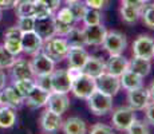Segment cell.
I'll list each match as a JSON object with an SVG mask.
<instances>
[{
  "mask_svg": "<svg viewBox=\"0 0 154 134\" xmlns=\"http://www.w3.org/2000/svg\"><path fill=\"white\" fill-rule=\"evenodd\" d=\"M69 8L71 10V12L74 15V19L75 22H79V20H83L86 12H87L88 7L86 5L85 2L82 0H75V2L69 3Z\"/></svg>",
  "mask_w": 154,
  "mask_h": 134,
  "instance_id": "f546056e",
  "label": "cell"
},
{
  "mask_svg": "<svg viewBox=\"0 0 154 134\" xmlns=\"http://www.w3.org/2000/svg\"><path fill=\"white\" fill-rule=\"evenodd\" d=\"M86 101H87L88 109L95 115H105L107 113H110L112 109V97L105 94L98 89H95L88 95L86 98Z\"/></svg>",
  "mask_w": 154,
  "mask_h": 134,
  "instance_id": "7a4b0ae2",
  "label": "cell"
},
{
  "mask_svg": "<svg viewBox=\"0 0 154 134\" xmlns=\"http://www.w3.org/2000/svg\"><path fill=\"white\" fill-rule=\"evenodd\" d=\"M127 102H129V107L133 110H145V107L150 103V95L147 89L143 86L135 90L127 91Z\"/></svg>",
  "mask_w": 154,
  "mask_h": 134,
  "instance_id": "7c38bea8",
  "label": "cell"
},
{
  "mask_svg": "<svg viewBox=\"0 0 154 134\" xmlns=\"http://www.w3.org/2000/svg\"><path fill=\"white\" fill-rule=\"evenodd\" d=\"M147 91H149V95H150V101H153L154 102V80L152 83H150L149 89H147Z\"/></svg>",
  "mask_w": 154,
  "mask_h": 134,
  "instance_id": "681fc988",
  "label": "cell"
},
{
  "mask_svg": "<svg viewBox=\"0 0 154 134\" xmlns=\"http://www.w3.org/2000/svg\"><path fill=\"white\" fill-rule=\"evenodd\" d=\"M97 89L100 91H103L105 94L114 97L118 94V91L121 90V79L119 76L111 75L109 73H103L100 76L95 79Z\"/></svg>",
  "mask_w": 154,
  "mask_h": 134,
  "instance_id": "9c48e42d",
  "label": "cell"
},
{
  "mask_svg": "<svg viewBox=\"0 0 154 134\" xmlns=\"http://www.w3.org/2000/svg\"><path fill=\"white\" fill-rule=\"evenodd\" d=\"M34 31L43 39V42L55 36V15L36 17L34 24Z\"/></svg>",
  "mask_w": 154,
  "mask_h": 134,
  "instance_id": "ba28073f",
  "label": "cell"
},
{
  "mask_svg": "<svg viewBox=\"0 0 154 134\" xmlns=\"http://www.w3.org/2000/svg\"><path fill=\"white\" fill-rule=\"evenodd\" d=\"M95 89H97L95 79H94L93 76L85 74L83 71L72 80V85H71V91H72V94L75 95L76 98H81V99H86Z\"/></svg>",
  "mask_w": 154,
  "mask_h": 134,
  "instance_id": "3957f363",
  "label": "cell"
},
{
  "mask_svg": "<svg viewBox=\"0 0 154 134\" xmlns=\"http://www.w3.org/2000/svg\"><path fill=\"white\" fill-rule=\"evenodd\" d=\"M86 5L94 10H102L109 4V0H86Z\"/></svg>",
  "mask_w": 154,
  "mask_h": 134,
  "instance_id": "b9f144b4",
  "label": "cell"
},
{
  "mask_svg": "<svg viewBox=\"0 0 154 134\" xmlns=\"http://www.w3.org/2000/svg\"><path fill=\"white\" fill-rule=\"evenodd\" d=\"M50 93L43 89H40L39 86L35 85V87L32 89V91L27 97L24 98V103L29 109H40V107L47 105V99H48Z\"/></svg>",
  "mask_w": 154,
  "mask_h": 134,
  "instance_id": "d6986e66",
  "label": "cell"
},
{
  "mask_svg": "<svg viewBox=\"0 0 154 134\" xmlns=\"http://www.w3.org/2000/svg\"><path fill=\"white\" fill-rule=\"evenodd\" d=\"M39 2H42L52 14H55L59 10V7H60L62 0H39Z\"/></svg>",
  "mask_w": 154,
  "mask_h": 134,
  "instance_id": "ee69618b",
  "label": "cell"
},
{
  "mask_svg": "<svg viewBox=\"0 0 154 134\" xmlns=\"http://www.w3.org/2000/svg\"><path fill=\"white\" fill-rule=\"evenodd\" d=\"M20 43H22L23 52L28 54V55H34V54L39 52L40 50H42L43 39L32 30V31L22 32Z\"/></svg>",
  "mask_w": 154,
  "mask_h": 134,
  "instance_id": "30bf717a",
  "label": "cell"
},
{
  "mask_svg": "<svg viewBox=\"0 0 154 134\" xmlns=\"http://www.w3.org/2000/svg\"><path fill=\"white\" fill-rule=\"evenodd\" d=\"M17 19L24 16H32L34 14V0H17L14 5Z\"/></svg>",
  "mask_w": 154,
  "mask_h": 134,
  "instance_id": "4316f807",
  "label": "cell"
},
{
  "mask_svg": "<svg viewBox=\"0 0 154 134\" xmlns=\"http://www.w3.org/2000/svg\"><path fill=\"white\" fill-rule=\"evenodd\" d=\"M55 17L58 20H60V22L67 23V24H71V26H74V23H75L74 15H72V12H71V10L69 7L59 8L58 12H56V15H55Z\"/></svg>",
  "mask_w": 154,
  "mask_h": 134,
  "instance_id": "d590c367",
  "label": "cell"
},
{
  "mask_svg": "<svg viewBox=\"0 0 154 134\" xmlns=\"http://www.w3.org/2000/svg\"><path fill=\"white\" fill-rule=\"evenodd\" d=\"M121 79V87H123L125 90H135V89H140L143 86V78L140 75H137L135 73H133L130 68H127L125 73L119 76Z\"/></svg>",
  "mask_w": 154,
  "mask_h": 134,
  "instance_id": "7402d4cb",
  "label": "cell"
},
{
  "mask_svg": "<svg viewBox=\"0 0 154 134\" xmlns=\"http://www.w3.org/2000/svg\"><path fill=\"white\" fill-rule=\"evenodd\" d=\"M48 15H52V12L43 4L39 0H34V14L32 16L36 19V17H43V16H48Z\"/></svg>",
  "mask_w": 154,
  "mask_h": 134,
  "instance_id": "74e56055",
  "label": "cell"
},
{
  "mask_svg": "<svg viewBox=\"0 0 154 134\" xmlns=\"http://www.w3.org/2000/svg\"><path fill=\"white\" fill-rule=\"evenodd\" d=\"M129 68L133 71V73L137 74V75L145 78V76H147L150 74L152 62H150V59H143V58L134 56V58L129 62Z\"/></svg>",
  "mask_w": 154,
  "mask_h": 134,
  "instance_id": "cb8c5ba5",
  "label": "cell"
},
{
  "mask_svg": "<svg viewBox=\"0 0 154 134\" xmlns=\"http://www.w3.org/2000/svg\"><path fill=\"white\" fill-rule=\"evenodd\" d=\"M50 78H51V91L60 94H67L71 91L72 80H71L67 70H64V68L54 70Z\"/></svg>",
  "mask_w": 154,
  "mask_h": 134,
  "instance_id": "8992f818",
  "label": "cell"
},
{
  "mask_svg": "<svg viewBox=\"0 0 154 134\" xmlns=\"http://www.w3.org/2000/svg\"><path fill=\"white\" fill-rule=\"evenodd\" d=\"M106 34H107V30L102 23L94 26H85L83 35L86 46H100L105 40Z\"/></svg>",
  "mask_w": 154,
  "mask_h": 134,
  "instance_id": "8fae6325",
  "label": "cell"
},
{
  "mask_svg": "<svg viewBox=\"0 0 154 134\" xmlns=\"http://www.w3.org/2000/svg\"><path fill=\"white\" fill-rule=\"evenodd\" d=\"M47 109L51 111L56 113V114H63L69 110L70 107V99L67 94H60V93H54L51 91L47 99Z\"/></svg>",
  "mask_w": 154,
  "mask_h": 134,
  "instance_id": "2e32d148",
  "label": "cell"
},
{
  "mask_svg": "<svg viewBox=\"0 0 154 134\" xmlns=\"http://www.w3.org/2000/svg\"><path fill=\"white\" fill-rule=\"evenodd\" d=\"M64 134H86L87 132V126L86 122L79 117H70L66 121H63L62 125Z\"/></svg>",
  "mask_w": 154,
  "mask_h": 134,
  "instance_id": "603a6c76",
  "label": "cell"
},
{
  "mask_svg": "<svg viewBox=\"0 0 154 134\" xmlns=\"http://www.w3.org/2000/svg\"><path fill=\"white\" fill-rule=\"evenodd\" d=\"M82 71L87 75L93 76L94 79H97L98 76H100L103 73H106V66L105 62L100 58H97V56H90L88 55L87 61H86L85 66L82 67Z\"/></svg>",
  "mask_w": 154,
  "mask_h": 134,
  "instance_id": "44dd1931",
  "label": "cell"
},
{
  "mask_svg": "<svg viewBox=\"0 0 154 134\" xmlns=\"http://www.w3.org/2000/svg\"><path fill=\"white\" fill-rule=\"evenodd\" d=\"M135 120H137V118H135L134 110L129 106L118 107V109L112 113V117H111L112 126L117 130H121V132H126L127 127Z\"/></svg>",
  "mask_w": 154,
  "mask_h": 134,
  "instance_id": "5b68a950",
  "label": "cell"
},
{
  "mask_svg": "<svg viewBox=\"0 0 154 134\" xmlns=\"http://www.w3.org/2000/svg\"><path fill=\"white\" fill-rule=\"evenodd\" d=\"M64 2H66L67 4H69V3H71V2H75V0H64Z\"/></svg>",
  "mask_w": 154,
  "mask_h": 134,
  "instance_id": "816d5d0a",
  "label": "cell"
},
{
  "mask_svg": "<svg viewBox=\"0 0 154 134\" xmlns=\"http://www.w3.org/2000/svg\"><path fill=\"white\" fill-rule=\"evenodd\" d=\"M5 83H7V76H5L4 71L0 68V90H2L3 87H5Z\"/></svg>",
  "mask_w": 154,
  "mask_h": 134,
  "instance_id": "c3c4849f",
  "label": "cell"
},
{
  "mask_svg": "<svg viewBox=\"0 0 154 134\" xmlns=\"http://www.w3.org/2000/svg\"><path fill=\"white\" fill-rule=\"evenodd\" d=\"M16 123V111L12 107L0 105V127L10 129Z\"/></svg>",
  "mask_w": 154,
  "mask_h": 134,
  "instance_id": "d4e9b609",
  "label": "cell"
},
{
  "mask_svg": "<svg viewBox=\"0 0 154 134\" xmlns=\"http://www.w3.org/2000/svg\"><path fill=\"white\" fill-rule=\"evenodd\" d=\"M145 115H146L147 123L154 125V102L153 101L146 107H145Z\"/></svg>",
  "mask_w": 154,
  "mask_h": 134,
  "instance_id": "f6af8a7d",
  "label": "cell"
},
{
  "mask_svg": "<svg viewBox=\"0 0 154 134\" xmlns=\"http://www.w3.org/2000/svg\"><path fill=\"white\" fill-rule=\"evenodd\" d=\"M63 125V120H62L60 114L51 111V110L46 109L40 115V127L43 132L46 133H56L62 129Z\"/></svg>",
  "mask_w": 154,
  "mask_h": 134,
  "instance_id": "4fadbf2b",
  "label": "cell"
},
{
  "mask_svg": "<svg viewBox=\"0 0 154 134\" xmlns=\"http://www.w3.org/2000/svg\"><path fill=\"white\" fill-rule=\"evenodd\" d=\"M0 91H2V90H0Z\"/></svg>",
  "mask_w": 154,
  "mask_h": 134,
  "instance_id": "db71d44e",
  "label": "cell"
},
{
  "mask_svg": "<svg viewBox=\"0 0 154 134\" xmlns=\"http://www.w3.org/2000/svg\"><path fill=\"white\" fill-rule=\"evenodd\" d=\"M90 134H114V132H112V129L109 126V125L98 122V123H95L93 127H91Z\"/></svg>",
  "mask_w": 154,
  "mask_h": 134,
  "instance_id": "60d3db41",
  "label": "cell"
},
{
  "mask_svg": "<svg viewBox=\"0 0 154 134\" xmlns=\"http://www.w3.org/2000/svg\"><path fill=\"white\" fill-rule=\"evenodd\" d=\"M15 61H16V56L12 55L3 44H0V68L2 70L10 68L15 63Z\"/></svg>",
  "mask_w": 154,
  "mask_h": 134,
  "instance_id": "4dcf8cb0",
  "label": "cell"
},
{
  "mask_svg": "<svg viewBox=\"0 0 154 134\" xmlns=\"http://www.w3.org/2000/svg\"><path fill=\"white\" fill-rule=\"evenodd\" d=\"M11 76L14 80L20 79H31L34 78V71H32L31 63L26 59H16L15 63L10 67Z\"/></svg>",
  "mask_w": 154,
  "mask_h": 134,
  "instance_id": "ac0fdd59",
  "label": "cell"
},
{
  "mask_svg": "<svg viewBox=\"0 0 154 134\" xmlns=\"http://www.w3.org/2000/svg\"><path fill=\"white\" fill-rule=\"evenodd\" d=\"M141 15V10L137 7H133V5H129V4H123L122 3V7H121V16L122 19L125 20L126 23L129 24H133L138 20Z\"/></svg>",
  "mask_w": 154,
  "mask_h": 134,
  "instance_id": "83f0119b",
  "label": "cell"
},
{
  "mask_svg": "<svg viewBox=\"0 0 154 134\" xmlns=\"http://www.w3.org/2000/svg\"><path fill=\"white\" fill-rule=\"evenodd\" d=\"M100 20H102V14L99 12V10L88 8L82 22L85 23V26H94V24H99Z\"/></svg>",
  "mask_w": 154,
  "mask_h": 134,
  "instance_id": "836d02e7",
  "label": "cell"
},
{
  "mask_svg": "<svg viewBox=\"0 0 154 134\" xmlns=\"http://www.w3.org/2000/svg\"><path fill=\"white\" fill-rule=\"evenodd\" d=\"M153 56H154V43H153Z\"/></svg>",
  "mask_w": 154,
  "mask_h": 134,
  "instance_id": "f5cc1de1",
  "label": "cell"
},
{
  "mask_svg": "<svg viewBox=\"0 0 154 134\" xmlns=\"http://www.w3.org/2000/svg\"><path fill=\"white\" fill-rule=\"evenodd\" d=\"M127 134H150V129H149V125L143 121H138L135 120L127 127L126 130Z\"/></svg>",
  "mask_w": 154,
  "mask_h": 134,
  "instance_id": "d6a6232c",
  "label": "cell"
},
{
  "mask_svg": "<svg viewBox=\"0 0 154 134\" xmlns=\"http://www.w3.org/2000/svg\"><path fill=\"white\" fill-rule=\"evenodd\" d=\"M44 55H47L51 61L60 62L66 59L67 51H69V43L62 36H54L51 39L43 42L42 50H40Z\"/></svg>",
  "mask_w": 154,
  "mask_h": 134,
  "instance_id": "6da1fadb",
  "label": "cell"
},
{
  "mask_svg": "<svg viewBox=\"0 0 154 134\" xmlns=\"http://www.w3.org/2000/svg\"><path fill=\"white\" fill-rule=\"evenodd\" d=\"M4 38H7V39H20V38H22V31H20L16 26L10 27V28L5 31Z\"/></svg>",
  "mask_w": 154,
  "mask_h": 134,
  "instance_id": "7bdbcfd3",
  "label": "cell"
},
{
  "mask_svg": "<svg viewBox=\"0 0 154 134\" xmlns=\"http://www.w3.org/2000/svg\"><path fill=\"white\" fill-rule=\"evenodd\" d=\"M105 66H106V73L111 74V75H115V76H121L127 68H129V61H127L122 54L110 55V58L107 59Z\"/></svg>",
  "mask_w": 154,
  "mask_h": 134,
  "instance_id": "e0dca14e",
  "label": "cell"
},
{
  "mask_svg": "<svg viewBox=\"0 0 154 134\" xmlns=\"http://www.w3.org/2000/svg\"><path fill=\"white\" fill-rule=\"evenodd\" d=\"M34 24H35L34 16H24V17H19L17 19L16 27L22 32H26V31H32L34 30Z\"/></svg>",
  "mask_w": 154,
  "mask_h": 134,
  "instance_id": "8d00e7d4",
  "label": "cell"
},
{
  "mask_svg": "<svg viewBox=\"0 0 154 134\" xmlns=\"http://www.w3.org/2000/svg\"><path fill=\"white\" fill-rule=\"evenodd\" d=\"M23 103H24V98L15 90L14 86L2 89V91H0V105L2 106H8L16 110Z\"/></svg>",
  "mask_w": 154,
  "mask_h": 134,
  "instance_id": "9a60e30c",
  "label": "cell"
},
{
  "mask_svg": "<svg viewBox=\"0 0 154 134\" xmlns=\"http://www.w3.org/2000/svg\"><path fill=\"white\" fill-rule=\"evenodd\" d=\"M29 63L34 71V76L51 75V73L55 70V62L51 61L47 55H44L42 51L34 54V58Z\"/></svg>",
  "mask_w": 154,
  "mask_h": 134,
  "instance_id": "52a82bcc",
  "label": "cell"
},
{
  "mask_svg": "<svg viewBox=\"0 0 154 134\" xmlns=\"http://www.w3.org/2000/svg\"><path fill=\"white\" fill-rule=\"evenodd\" d=\"M17 0H0V8L2 10H10V8H14L15 3Z\"/></svg>",
  "mask_w": 154,
  "mask_h": 134,
  "instance_id": "7dc6e473",
  "label": "cell"
},
{
  "mask_svg": "<svg viewBox=\"0 0 154 134\" xmlns=\"http://www.w3.org/2000/svg\"><path fill=\"white\" fill-rule=\"evenodd\" d=\"M143 23L150 30H154V4H145L141 8V15Z\"/></svg>",
  "mask_w": 154,
  "mask_h": 134,
  "instance_id": "1f68e13d",
  "label": "cell"
},
{
  "mask_svg": "<svg viewBox=\"0 0 154 134\" xmlns=\"http://www.w3.org/2000/svg\"><path fill=\"white\" fill-rule=\"evenodd\" d=\"M87 58L88 54L85 50V47H69V51L66 55V59L69 61V67H75L82 70Z\"/></svg>",
  "mask_w": 154,
  "mask_h": 134,
  "instance_id": "ffe728a7",
  "label": "cell"
},
{
  "mask_svg": "<svg viewBox=\"0 0 154 134\" xmlns=\"http://www.w3.org/2000/svg\"><path fill=\"white\" fill-rule=\"evenodd\" d=\"M3 46H4L5 48L15 56L20 55V54L23 52L20 39H7V38H4V43H3Z\"/></svg>",
  "mask_w": 154,
  "mask_h": 134,
  "instance_id": "e575fe53",
  "label": "cell"
},
{
  "mask_svg": "<svg viewBox=\"0 0 154 134\" xmlns=\"http://www.w3.org/2000/svg\"><path fill=\"white\" fill-rule=\"evenodd\" d=\"M14 87L23 98H26L27 95L32 91V89L35 87V80L34 78L31 79H20V80H14Z\"/></svg>",
  "mask_w": 154,
  "mask_h": 134,
  "instance_id": "f1b7e54d",
  "label": "cell"
},
{
  "mask_svg": "<svg viewBox=\"0 0 154 134\" xmlns=\"http://www.w3.org/2000/svg\"><path fill=\"white\" fill-rule=\"evenodd\" d=\"M71 24H67V23H63L60 20H58L55 17V36H62L64 38L71 30Z\"/></svg>",
  "mask_w": 154,
  "mask_h": 134,
  "instance_id": "f35d334b",
  "label": "cell"
},
{
  "mask_svg": "<svg viewBox=\"0 0 154 134\" xmlns=\"http://www.w3.org/2000/svg\"><path fill=\"white\" fill-rule=\"evenodd\" d=\"M147 0H122L123 4H129V5H133V7H137V8H141L146 4Z\"/></svg>",
  "mask_w": 154,
  "mask_h": 134,
  "instance_id": "bcb514c9",
  "label": "cell"
},
{
  "mask_svg": "<svg viewBox=\"0 0 154 134\" xmlns=\"http://www.w3.org/2000/svg\"><path fill=\"white\" fill-rule=\"evenodd\" d=\"M35 85L39 86L40 89L51 93V78L50 75H40V76H34Z\"/></svg>",
  "mask_w": 154,
  "mask_h": 134,
  "instance_id": "ab89813d",
  "label": "cell"
},
{
  "mask_svg": "<svg viewBox=\"0 0 154 134\" xmlns=\"http://www.w3.org/2000/svg\"><path fill=\"white\" fill-rule=\"evenodd\" d=\"M64 39L69 43V47H85L86 46L83 30L78 28V27H75V26L71 27L70 32L64 36Z\"/></svg>",
  "mask_w": 154,
  "mask_h": 134,
  "instance_id": "484cf974",
  "label": "cell"
},
{
  "mask_svg": "<svg viewBox=\"0 0 154 134\" xmlns=\"http://www.w3.org/2000/svg\"><path fill=\"white\" fill-rule=\"evenodd\" d=\"M153 43L154 40L149 35H140L133 43V54L134 56L143 59L153 58Z\"/></svg>",
  "mask_w": 154,
  "mask_h": 134,
  "instance_id": "5bb4252c",
  "label": "cell"
},
{
  "mask_svg": "<svg viewBox=\"0 0 154 134\" xmlns=\"http://www.w3.org/2000/svg\"><path fill=\"white\" fill-rule=\"evenodd\" d=\"M2 17H3V10L0 8V22H2Z\"/></svg>",
  "mask_w": 154,
  "mask_h": 134,
  "instance_id": "f907efd6",
  "label": "cell"
},
{
  "mask_svg": "<svg viewBox=\"0 0 154 134\" xmlns=\"http://www.w3.org/2000/svg\"><path fill=\"white\" fill-rule=\"evenodd\" d=\"M102 44L103 48L110 55H118V54H122L125 51L127 46V39L119 31H107Z\"/></svg>",
  "mask_w": 154,
  "mask_h": 134,
  "instance_id": "277c9868",
  "label": "cell"
}]
</instances>
